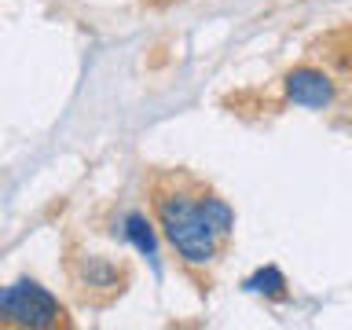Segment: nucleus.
<instances>
[{"label":"nucleus","instance_id":"f257e3e1","mask_svg":"<svg viewBox=\"0 0 352 330\" xmlns=\"http://www.w3.org/2000/svg\"><path fill=\"white\" fill-rule=\"evenodd\" d=\"M154 217H158L162 235L169 239L187 268H209L220 257V242L213 228L206 224L202 213V184H195L191 176H162L151 187Z\"/></svg>","mask_w":352,"mask_h":330},{"label":"nucleus","instance_id":"f03ea898","mask_svg":"<svg viewBox=\"0 0 352 330\" xmlns=\"http://www.w3.org/2000/svg\"><path fill=\"white\" fill-rule=\"evenodd\" d=\"M63 305L52 290H44L33 279H19L11 286H0V323L11 327H55L63 323Z\"/></svg>","mask_w":352,"mask_h":330},{"label":"nucleus","instance_id":"7ed1b4c3","mask_svg":"<svg viewBox=\"0 0 352 330\" xmlns=\"http://www.w3.org/2000/svg\"><path fill=\"white\" fill-rule=\"evenodd\" d=\"M283 92L294 107H305V110H330L338 103V81L327 66H316V63H301L294 70H286L283 77Z\"/></svg>","mask_w":352,"mask_h":330},{"label":"nucleus","instance_id":"20e7f679","mask_svg":"<svg viewBox=\"0 0 352 330\" xmlns=\"http://www.w3.org/2000/svg\"><path fill=\"white\" fill-rule=\"evenodd\" d=\"M202 213H206V224L213 228V235L220 242H228L231 231H235V209H231L220 195L209 191V187H202Z\"/></svg>","mask_w":352,"mask_h":330},{"label":"nucleus","instance_id":"39448f33","mask_svg":"<svg viewBox=\"0 0 352 330\" xmlns=\"http://www.w3.org/2000/svg\"><path fill=\"white\" fill-rule=\"evenodd\" d=\"M121 224H125V228H121V235H125V239L132 242V246H136V250L143 253V257H151V261L158 257V242H154V224L140 213V209H129Z\"/></svg>","mask_w":352,"mask_h":330},{"label":"nucleus","instance_id":"423d86ee","mask_svg":"<svg viewBox=\"0 0 352 330\" xmlns=\"http://www.w3.org/2000/svg\"><path fill=\"white\" fill-rule=\"evenodd\" d=\"M85 286H107V290H121L118 286V268L107 257H85V275H81V290Z\"/></svg>","mask_w":352,"mask_h":330},{"label":"nucleus","instance_id":"0eeeda50","mask_svg":"<svg viewBox=\"0 0 352 330\" xmlns=\"http://www.w3.org/2000/svg\"><path fill=\"white\" fill-rule=\"evenodd\" d=\"M246 290L264 294V297H286V275L275 268V264H264L246 279Z\"/></svg>","mask_w":352,"mask_h":330}]
</instances>
